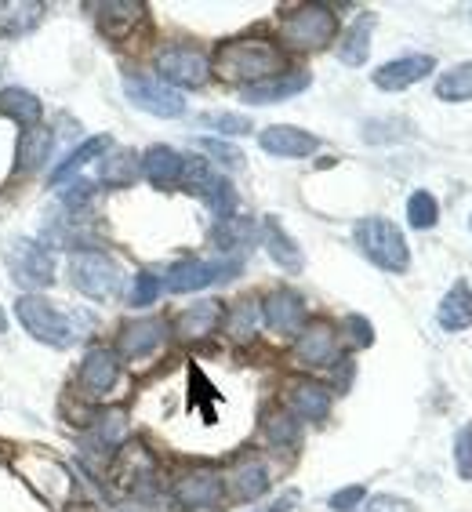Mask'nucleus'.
Instances as JSON below:
<instances>
[{
	"instance_id": "f257e3e1",
	"label": "nucleus",
	"mask_w": 472,
	"mask_h": 512,
	"mask_svg": "<svg viewBox=\"0 0 472 512\" xmlns=\"http://www.w3.org/2000/svg\"><path fill=\"white\" fill-rule=\"evenodd\" d=\"M284 51L266 37H240L222 44L215 55V73L229 84H262V80L284 77Z\"/></svg>"
},
{
	"instance_id": "f03ea898",
	"label": "nucleus",
	"mask_w": 472,
	"mask_h": 512,
	"mask_svg": "<svg viewBox=\"0 0 472 512\" xmlns=\"http://www.w3.org/2000/svg\"><path fill=\"white\" fill-rule=\"evenodd\" d=\"M11 469L19 473V480L30 487L37 498L51 505V509H69L73 505V473L59 458H51L44 451H19L11 458Z\"/></svg>"
},
{
	"instance_id": "7ed1b4c3",
	"label": "nucleus",
	"mask_w": 472,
	"mask_h": 512,
	"mask_svg": "<svg viewBox=\"0 0 472 512\" xmlns=\"http://www.w3.org/2000/svg\"><path fill=\"white\" fill-rule=\"evenodd\" d=\"M353 237L356 247L364 251V258H371L374 266L385 269V273H407L411 269V251H407L404 233L389 218H378V215L360 218Z\"/></svg>"
},
{
	"instance_id": "20e7f679",
	"label": "nucleus",
	"mask_w": 472,
	"mask_h": 512,
	"mask_svg": "<svg viewBox=\"0 0 472 512\" xmlns=\"http://www.w3.org/2000/svg\"><path fill=\"white\" fill-rule=\"evenodd\" d=\"M338 33V15L324 4H298L280 22V37L295 51H320Z\"/></svg>"
},
{
	"instance_id": "39448f33",
	"label": "nucleus",
	"mask_w": 472,
	"mask_h": 512,
	"mask_svg": "<svg viewBox=\"0 0 472 512\" xmlns=\"http://www.w3.org/2000/svg\"><path fill=\"white\" fill-rule=\"evenodd\" d=\"M69 284L91 302H113L124 287V269L102 251H77L69 258Z\"/></svg>"
},
{
	"instance_id": "423d86ee",
	"label": "nucleus",
	"mask_w": 472,
	"mask_h": 512,
	"mask_svg": "<svg viewBox=\"0 0 472 512\" xmlns=\"http://www.w3.org/2000/svg\"><path fill=\"white\" fill-rule=\"evenodd\" d=\"M15 316L26 327V335L51 345V349H69V345L77 342V327L69 324V316L59 313L44 295H22L15 302Z\"/></svg>"
},
{
	"instance_id": "0eeeda50",
	"label": "nucleus",
	"mask_w": 472,
	"mask_h": 512,
	"mask_svg": "<svg viewBox=\"0 0 472 512\" xmlns=\"http://www.w3.org/2000/svg\"><path fill=\"white\" fill-rule=\"evenodd\" d=\"M240 269H244V258H215V262L189 258V262H178V266H171L164 287H168L171 295H189V291H204V287H211V284L233 280Z\"/></svg>"
},
{
	"instance_id": "6e6552de",
	"label": "nucleus",
	"mask_w": 472,
	"mask_h": 512,
	"mask_svg": "<svg viewBox=\"0 0 472 512\" xmlns=\"http://www.w3.org/2000/svg\"><path fill=\"white\" fill-rule=\"evenodd\" d=\"M124 95H128L131 106H138L142 113H153L160 120H175L186 113V99L157 77H138V73H131V77H124Z\"/></svg>"
},
{
	"instance_id": "1a4fd4ad",
	"label": "nucleus",
	"mask_w": 472,
	"mask_h": 512,
	"mask_svg": "<svg viewBox=\"0 0 472 512\" xmlns=\"http://www.w3.org/2000/svg\"><path fill=\"white\" fill-rule=\"evenodd\" d=\"M8 269L30 291L55 284V258H51L48 244H37V240H26V237L15 240L8 247Z\"/></svg>"
},
{
	"instance_id": "9d476101",
	"label": "nucleus",
	"mask_w": 472,
	"mask_h": 512,
	"mask_svg": "<svg viewBox=\"0 0 472 512\" xmlns=\"http://www.w3.org/2000/svg\"><path fill=\"white\" fill-rule=\"evenodd\" d=\"M182 182H186L193 193H197L200 200H204L211 211H215L218 222H226V218H233L236 211V193L233 186H229V178L215 175V171L207 168V160H197V157H186V175H182Z\"/></svg>"
},
{
	"instance_id": "9b49d317",
	"label": "nucleus",
	"mask_w": 472,
	"mask_h": 512,
	"mask_svg": "<svg viewBox=\"0 0 472 512\" xmlns=\"http://www.w3.org/2000/svg\"><path fill=\"white\" fill-rule=\"evenodd\" d=\"M157 73L168 88H200L211 73V62L197 48H164L157 55Z\"/></svg>"
},
{
	"instance_id": "f8f14e48",
	"label": "nucleus",
	"mask_w": 472,
	"mask_h": 512,
	"mask_svg": "<svg viewBox=\"0 0 472 512\" xmlns=\"http://www.w3.org/2000/svg\"><path fill=\"white\" fill-rule=\"evenodd\" d=\"M171 494L182 509H218L226 502V480L215 469H189L175 480Z\"/></svg>"
},
{
	"instance_id": "ddd939ff",
	"label": "nucleus",
	"mask_w": 472,
	"mask_h": 512,
	"mask_svg": "<svg viewBox=\"0 0 472 512\" xmlns=\"http://www.w3.org/2000/svg\"><path fill=\"white\" fill-rule=\"evenodd\" d=\"M120 378V356L106 345H95L84 353V364H80V375H77V385L80 393L91 396V400H99V396L113 393V385Z\"/></svg>"
},
{
	"instance_id": "4468645a",
	"label": "nucleus",
	"mask_w": 472,
	"mask_h": 512,
	"mask_svg": "<svg viewBox=\"0 0 472 512\" xmlns=\"http://www.w3.org/2000/svg\"><path fill=\"white\" fill-rule=\"evenodd\" d=\"M295 356H298V364H305V367H331L335 364V356H338L335 327L327 324V320L305 324L302 331H298Z\"/></svg>"
},
{
	"instance_id": "2eb2a0df",
	"label": "nucleus",
	"mask_w": 472,
	"mask_h": 512,
	"mask_svg": "<svg viewBox=\"0 0 472 512\" xmlns=\"http://www.w3.org/2000/svg\"><path fill=\"white\" fill-rule=\"evenodd\" d=\"M262 320L273 327L276 335H298L305 327V298L291 287H276L273 295L262 302Z\"/></svg>"
},
{
	"instance_id": "dca6fc26",
	"label": "nucleus",
	"mask_w": 472,
	"mask_h": 512,
	"mask_svg": "<svg viewBox=\"0 0 472 512\" xmlns=\"http://www.w3.org/2000/svg\"><path fill=\"white\" fill-rule=\"evenodd\" d=\"M433 69H436L433 55H404V59H393L374 69L371 80H374V88H382V91H404V88H414L418 80L429 77Z\"/></svg>"
},
{
	"instance_id": "f3484780",
	"label": "nucleus",
	"mask_w": 472,
	"mask_h": 512,
	"mask_svg": "<svg viewBox=\"0 0 472 512\" xmlns=\"http://www.w3.org/2000/svg\"><path fill=\"white\" fill-rule=\"evenodd\" d=\"M287 411L302 422H324L331 414V389L313 378H295L287 382Z\"/></svg>"
},
{
	"instance_id": "a211bd4d",
	"label": "nucleus",
	"mask_w": 472,
	"mask_h": 512,
	"mask_svg": "<svg viewBox=\"0 0 472 512\" xmlns=\"http://www.w3.org/2000/svg\"><path fill=\"white\" fill-rule=\"evenodd\" d=\"M258 146L266 149L269 157H287V160H298V157H309L316 153L320 146V138L309 135V131L295 128V124H273L258 135Z\"/></svg>"
},
{
	"instance_id": "6ab92c4d",
	"label": "nucleus",
	"mask_w": 472,
	"mask_h": 512,
	"mask_svg": "<svg viewBox=\"0 0 472 512\" xmlns=\"http://www.w3.org/2000/svg\"><path fill=\"white\" fill-rule=\"evenodd\" d=\"M168 338V324L157 320V316H146V320H131L117 338V349L120 356H128V360H142L149 356L153 349H160Z\"/></svg>"
},
{
	"instance_id": "aec40b11",
	"label": "nucleus",
	"mask_w": 472,
	"mask_h": 512,
	"mask_svg": "<svg viewBox=\"0 0 472 512\" xmlns=\"http://www.w3.org/2000/svg\"><path fill=\"white\" fill-rule=\"evenodd\" d=\"M309 84H313V77L298 69V73H284V77L262 80V84L244 88V102L247 106H276V102H287V99H295V95H302Z\"/></svg>"
},
{
	"instance_id": "412c9836",
	"label": "nucleus",
	"mask_w": 472,
	"mask_h": 512,
	"mask_svg": "<svg viewBox=\"0 0 472 512\" xmlns=\"http://www.w3.org/2000/svg\"><path fill=\"white\" fill-rule=\"evenodd\" d=\"M128 440V414L124 411H102L91 418V429L84 436V447L95 454H117Z\"/></svg>"
},
{
	"instance_id": "4be33fe9",
	"label": "nucleus",
	"mask_w": 472,
	"mask_h": 512,
	"mask_svg": "<svg viewBox=\"0 0 472 512\" xmlns=\"http://www.w3.org/2000/svg\"><path fill=\"white\" fill-rule=\"evenodd\" d=\"M142 175L157 189H171L186 175V157L171 146H149L146 153H142Z\"/></svg>"
},
{
	"instance_id": "5701e85b",
	"label": "nucleus",
	"mask_w": 472,
	"mask_h": 512,
	"mask_svg": "<svg viewBox=\"0 0 472 512\" xmlns=\"http://www.w3.org/2000/svg\"><path fill=\"white\" fill-rule=\"evenodd\" d=\"M258 237H262V244H266L269 258H273L276 266L287 269V273H302L305 258H302V247L295 244V240L287 237V229L276 222L273 215L262 218V226H258Z\"/></svg>"
},
{
	"instance_id": "b1692460",
	"label": "nucleus",
	"mask_w": 472,
	"mask_h": 512,
	"mask_svg": "<svg viewBox=\"0 0 472 512\" xmlns=\"http://www.w3.org/2000/svg\"><path fill=\"white\" fill-rule=\"evenodd\" d=\"M142 22H146V4H138V0H109V4H99V30L113 40H124Z\"/></svg>"
},
{
	"instance_id": "393cba45",
	"label": "nucleus",
	"mask_w": 472,
	"mask_h": 512,
	"mask_svg": "<svg viewBox=\"0 0 472 512\" xmlns=\"http://www.w3.org/2000/svg\"><path fill=\"white\" fill-rule=\"evenodd\" d=\"M113 480L120 483V487H131V491H138L142 483L153 480V454L146 451V447H120L117 451V465H113Z\"/></svg>"
},
{
	"instance_id": "a878e982",
	"label": "nucleus",
	"mask_w": 472,
	"mask_h": 512,
	"mask_svg": "<svg viewBox=\"0 0 472 512\" xmlns=\"http://www.w3.org/2000/svg\"><path fill=\"white\" fill-rule=\"evenodd\" d=\"M142 175V157L131 153V149H109L99 164V178L102 186L109 189H128L135 186V178Z\"/></svg>"
},
{
	"instance_id": "bb28decb",
	"label": "nucleus",
	"mask_w": 472,
	"mask_h": 512,
	"mask_svg": "<svg viewBox=\"0 0 472 512\" xmlns=\"http://www.w3.org/2000/svg\"><path fill=\"white\" fill-rule=\"evenodd\" d=\"M218 324H222V302H197L175 320V335L186 338V342H197V338L211 335Z\"/></svg>"
},
{
	"instance_id": "cd10ccee",
	"label": "nucleus",
	"mask_w": 472,
	"mask_h": 512,
	"mask_svg": "<svg viewBox=\"0 0 472 512\" xmlns=\"http://www.w3.org/2000/svg\"><path fill=\"white\" fill-rule=\"evenodd\" d=\"M436 320H440L443 331H465L472 324V287L465 280H458L443 295L440 309H436Z\"/></svg>"
},
{
	"instance_id": "c85d7f7f",
	"label": "nucleus",
	"mask_w": 472,
	"mask_h": 512,
	"mask_svg": "<svg viewBox=\"0 0 472 512\" xmlns=\"http://www.w3.org/2000/svg\"><path fill=\"white\" fill-rule=\"evenodd\" d=\"M44 19V4L33 0H8L0 4V37H26Z\"/></svg>"
},
{
	"instance_id": "c756f323",
	"label": "nucleus",
	"mask_w": 472,
	"mask_h": 512,
	"mask_svg": "<svg viewBox=\"0 0 472 512\" xmlns=\"http://www.w3.org/2000/svg\"><path fill=\"white\" fill-rule=\"evenodd\" d=\"M371 30H374V15L371 11H364L360 19L345 30L342 44H338V59H342V66H364L367 55H371Z\"/></svg>"
},
{
	"instance_id": "7c9ffc66",
	"label": "nucleus",
	"mask_w": 472,
	"mask_h": 512,
	"mask_svg": "<svg viewBox=\"0 0 472 512\" xmlns=\"http://www.w3.org/2000/svg\"><path fill=\"white\" fill-rule=\"evenodd\" d=\"M258 237V226L255 222H247V218H226V222H218L215 229V244L218 251H226V258H240L244 251H251Z\"/></svg>"
},
{
	"instance_id": "2f4dec72",
	"label": "nucleus",
	"mask_w": 472,
	"mask_h": 512,
	"mask_svg": "<svg viewBox=\"0 0 472 512\" xmlns=\"http://www.w3.org/2000/svg\"><path fill=\"white\" fill-rule=\"evenodd\" d=\"M0 113H4V117H11L15 124H22V128H37V120H40V113H44V106H40V99L33 95V91L4 88V91H0Z\"/></svg>"
},
{
	"instance_id": "473e14b6",
	"label": "nucleus",
	"mask_w": 472,
	"mask_h": 512,
	"mask_svg": "<svg viewBox=\"0 0 472 512\" xmlns=\"http://www.w3.org/2000/svg\"><path fill=\"white\" fill-rule=\"evenodd\" d=\"M109 149H113V142H109V135H95V138H84L73 153H69L66 160H62L59 168L51 171V186H59V182H66L69 175H77L88 160H99V157H106Z\"/></svg>"
},
{
	"instance_id": "72a5a7b5",
	"label": "nucleus",
	"mask_w": 472,
	"mask_h": 512,
	"mask_svg": "<svg viewBox=\"0 0 472 512\" xmlns=\"http://www.w3.org/2000/svg\"><path fill=\"white\" fill-rule=\"evenodd\" d=\"M229 483H233L236 498H244V502H258V498L269 491V469L258 462V458H247V462H240L233 469Z\"/></svg>"
},
{
	"instance_id": "f704fd0d",
	"label": "nucleus",
	"mask_w": 472,
	"mask_h": 512,
	"mask_svg": "<svg viewBox=\"0 0 472 512\" xmlns=\"http://www.w3.org/2000/svg\"><path fill=\"white\" fill-rule=\"evenodd\" d=\"M262 433L273 447H295L302 429H298V418L287 407H269L262 414Z\"/></svg>"
},
{
	"instance_id": "c9c22d12",
	"label": "nucleus",
	"mask_w": 472,
	"mask_h": 512,
	"mask_svg": "<svg viewBox=\"0 0 472 512\" xmlns=\"http://www.w3.org/2000/svg\"><path fill=\"white\" fill-rule=\"evenodd\" d=\"M51 142H55V135H51L48 128H26L19 135V171H33L40 168L44 160L51 157Z\"/></svg>"
},
{
	"instance_id": "e433bc0d",
	"label": "nucleus",
	"mask_w": 472,
	"mask_h": 512,
	"mask_svg": "<svg viewBox=\"0 0 472 512\" xmlns=\"http://www.w3.org/2000/svg\"><path fill=\"white\" fill-rule=\"evenodd\" d=\"M258 324H262V306L251 302V298H244V302H236V306L229 309L226 335L233 338V342H251V338L258 335Z\"/></svg>"
},
{
	"instance_id": "4c0bfd02",
	"label": "nucleus",
	"mask_w": 472,
	"mask_h": 512,
	"mask_svg": "<svg viewBox=\"0 0 472 512\" xmlns=\"http://www.w3.org/2000/svg\"><path fill=\"white\" fill-rule=\"evenodd\" d=\"M436 99L440 102H469L472 99V62H458L436 80Z\"/></svg>"
},
{
	"instance_id": "58836bf2",
	"label": "nucleus",
	"mask_w": 472,
	"mask_h": 512,
	"mask_svg": "<svg viewBox=\"0 0 472 512\" xmlns=\"http://www.w3.org/2000/svg\"><path fill=\"white\" fill-rule=\"evenodd\" d=\"M436 218H440V204H436L433 193L414 189L411 200H407V222H411L414 229H429V226H436Z\"/></svg>"
},
{
	"instance_id": "ea45409f",
	"label": "nucleus",
	"mask_w": 472,
	"mask_h": 512,
	"mask_svg": "<svg viewBox=\"0 0 472 512\" xmlns=\"http://www.w3.org/2000/svg\"><path fill=\"white\" fill-rule=\"evenodd\" d=\"M197 124L200 128L218 131V135H247V131L255 128L251 117H244V113H204Z\"/></svg>"
},
{
	"instance_id": "a19ab883",
	"label": "nucleus",
	"mask_w": 472,
	"mask_h": 512,
	"mask_svg": "<svg viewBox=\"0 0 472 512\" xmlns=\"http://www.w3.org/2000/svg\"><path fill=\"white\" fill-rule=\"evenodd\" d=\"M197 146L204 149L207 157H215L218 164H226V168H244V153L229 146V142H222V138H200Z\"/></svg>"
},
{
	"instance_id": "79ce46f5",
	"label": "nucleus",
	"mask_w": 472,
	"mask_h": 512,
	"mask_svg": "<svg viewBox=\"0 0 472 512\" xmlns=\"http://www.w3.org/2000/svg\"><path fill=\"white\" fill-rule=\"evenodd\" d=\"M157 295H160V276L138 273L135 276V287H131V306L146 309V306H153V302H157Z\"/></svg>"
},
{
	"instance_id": "37998d69",
	"label": "nucleus",
	"mask_w": 472,
	"mask_h": 512,
	"mask_svg": "<svg viewBox=\"0 0 472 512\" xmlns=\"http://www.w3.org/2000/svg\"><path fill=\"white\" fill-rule=\"evenodd\" d=\"M454 465H458L462 480H472V425L458 429V436H454Z\"/></svg>"
},
{
	"instance_id": "c03bdc74",
	"label": "nucleus",
	"mask_w": 472,
	"mask_h": 512,
	"mask_svg": "<svg viewBox=\"0 0 472 512\" xmlns=\"http://www.w3.org/2000/svg\"><path fill=\"white\" fill-rule=\"evenodd\" d=\"M91 197H95V186H91V182H84V178H73V182L62 189V204H66L69 211H80V207H88Z\"/></svg>"
},
{
	"instance_id": "a18cd8bd",
	"label": "nucleus",
	"mask_w": 472,
	"mask_h": 512,
	"mask_svg": "<svg viewBox=\"0 0 472 512\" xmlns=\"http://www.w3.org/2000/svg\"><path fill=\"white\" fill-rule=\"evenodd\" d=\"M367 491L360 487V483H353V487H342V491L331 494V512H356L360 505H364Z\"/></svg>"
},
{
	"instance_id": "49530a36",
	"label": "nucleus",
	"mask_w": 472,
	"mask_h": 512,
	"mask_svg": "<svg viewBox=\"0 0 472 512\" xmlns=\"http://www.w3.org/2000/svg\"><path fill=\"white\" fill-rule=\"evenodd\" d=\"M345 331H349V338H353V345H360V349H367V345L374 342V327L367 324L364 316H345Z\"/></svg>"
},
{
	"instance_id": "de8ad7c7",
	"label": "nucleus",
	"mask_w": 472,
	"mask_h": 512,
	"mask_svg": "<svg viewBox=\"0 0 472 512\" xmlns=\"http://www.w3.org/2000/svg\"><path fill=\"white\" fill-rule=\"evenodd\" d=\"M364 512H414V505L407 498H396V494H374Z\"/></svg>"
},
{
	"instance_id": "09e8293b",
	"label": "nucleus",
	"mask_w": 472,
	"mask_h": 512,
	"mask_svg": "<svg viewBox=\"0 0 472 512\" xmlns=\"http://www.w3.org/2000/svg\"><path fill=\"white\" fill-rule=\"evenodd\" d=\"M295 505H298V491H284L273 505H266V509H255V512H291Z\"/></svg>"
},
{
	"instance_id": "8fccbe9b",
	"label": "nucleus",
	"mask_w": 472,
	"mask_h": 512,
	"mask_svg": "<svg viewBox=\"0 0 472 512\" xmlns=\"http://www.w3.org/2000/svg\"><path fill=\"white\" fill-rule=\"evenodd\" d=\"M8 331V316H4V306H0V335Z\"/></svg>"
},
{
	"instance_id": "3c124183",
	"label": "nucleus",
	"mask_w": 472,
	"mask_h": 512,
	"mask_svg": "<svg viewBox=\"0 0 472 512\" xmlns=\"http://www.w3.org/2000/svg\"><path fill=\"white\" fill-rule=\"evenodd\" d=\"M66 512H95V509H88V505H69Z\"/></svg>"
},
{
	"instance_id": "603ef678",
	"label": "nucleus",
	"mask_w": 472,
	"mask_h": 512,
	"mask_svg": "<svg viewBox=\"0 0 472 512\" xmlns=\"http://www.w3.org/2000/svg\"><path fill=\"white\" fill-rule=\"evenodd\" d=\"M469 229H472V218H469Z\"/></svg>"
}]
</instances>
